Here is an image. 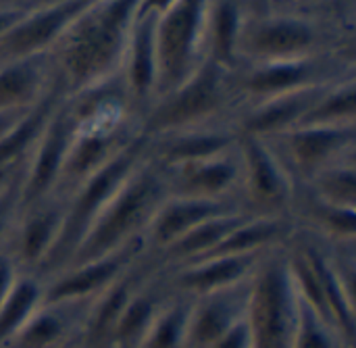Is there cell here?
Instances as JSON below:
<instances>
[{
	"label": "cell",
	"mask_w": 356,
	"mask_h": 348,
	"mask_svg": "<svg viewBox=\"0 0 356 348\" xmlns=\"http://www.w3.org/2000/svg\"><path fill=\"white\" fill-rule=\"evenodd\" d=\"M140 0H94L50 50L65 94L96 86L117 73Z\"/></svg>",
	"instance_id": "6da1fadb"
},
{
	"label": "cell",
	"mask_w": 356,
	"mask_h": 348,
	"mask_svg": "<svg viewBox=\"0 0 356 348\" xmlns=\"http://www.w3.org/2000/svg\"><path fill=\"white\" fill-rule=\"evenodd\" d=\"M167 196V173L146 150V157L94 219L67 267L111 255L136 240H142Z\"/></svg>",
	"instance_id": "7a4b0ae2"
},
{
	"label": "cell",
	"mask_w": 356,
	"mask_h": 348,
	"mask_svg": "<svg viewBox=\"0 0 356 348\" xmlns=\"http://www.w3.org/2000/svg\"><path fill=\"white\" fill-rule=\"evenodd\" d=\"M236 111L238 96L232 71L204 58L179 88L146 109L140 117V129L146 138H156L196 125L234 121Z\"/></svg>",
	"instance_id": "3957f363"
},
{
	"label": "cell",
	"mask_w": 356,
	"mask_h": 348,
	"mask_svg": "<svg viewBox=\"0 0 356 348\" xmlns=\"http://www.w3.org/2000/svg\"><path fill=\"white\" fill-rule=\"evenodd\" d=\"M148 138L142 134L134 140L123 152H119L111 163H106L100 171L90 175L83 184H79L69 196L65 205V219L56 244L52 246L46 261L33 274L42 282L50 276L63 271L79 248L83 236L88 234L94 219L100 215L104 205L113 198V194L121 188L127 175L138 167V163L146 157Z\"/></svg>",
	"instance_id": "277c9868"
},
{
	"label": "cell",
	"mask_w": 356,
	"mask_h": 348,
	"mask_svg": "<svg viewBox=\"0 0 356 348\" xmlns=\"http://www.w3.org/2000/svg\"><path fill=\"white\" fill-rule=\"evenodd\" d=\"M298 299L290 276L288 244L263 255L250 276L246 332L248 348H292Z\"/></svg>",
	"instance_id": "5b68a950"
},
{
	"label": "cell",
	"mask_w": 356,
	"mask_h": 348,
	"mask_svg": "<svg viewBox=\"0 0 356 348\" xmlns=\"http://www.w3.org/2000/svg\"><path fill=\"white\" fill-rule=\"evenodd\" d=\"M355 65V52H327L275 63H240L232 69L238 109L267 98L336 84L356 75Z\"/></svg>",
	"instance_id": "8992f818"
},
{
	"label": "cell",
	"mask_w": 356,
	"mask_h": 348,
	"mask_svg": "<svg viewBox=\"0 0 356 348\" xmlns=\"http://www.w3.org/2000/svg\"><path fill=\"white\" fill-rule=\"evenodd\" d=\"M207 13L209 0H175L156 17L154 100L179 88L207 58Z\"/></svg>",
	"instance_id": "52a82bcc"
},
{
	"label": "cell",
	"mask_w": 356,
	"mask_h": 348,
	"mask_svg": "<svg viewBox=\"0 0 356 348\" xmlns=\"http://www.w3.org/2000/svg\"><path fill=\"white\" fill-rule=\"evenodd\" d=\"M240 198L250 215L290 217L296 182L265 138L240 136Z\"/></svg>",
	"instance_id": "ba28073f"
},
{
	"label": "cell",
	"mask_w": 356,
	"mask_h": 348,
	"mask_svg": "<svg viewBox=\"0 0 356 348\" xmlns=\"http://www.w3.org/2000/svg\"><path fill=\"white\" fill-rule=\"evenodd\" d=\"M265 140L271 144L294 182H305L332 163L356 157V125H305Z\"/></svg>",
	"instance_id": "9c48e42d"
},
{
	"label": "cell",
	"mask_w": 356,
	"mask_h": 348,
	"mask_svg": "<svg viewBox=\"0 0 356 348\" xmlns=\"http://www.w3.org/2000/svg\"><path fill=\"white\" fill-rule=\"evenodd\" d=\"M77 121L67 96L63 94L38 146L21 173V209L38 205L54 194L60 167L75 136Z\"/></svg>",
	"instance_id": "30bf717a"
},
{
	"label": "cell",
	"mask_w": 356,
	"mask_h": 348,
	"mask_svg": "<svg viewBox=\"0 0 356 348\" xmlns=\"http://www.w3.org/2000/svg\"><path fill=\"white\" fill-rule=\"evenodd\" d=\"M92 2L94 0H54L27 8L25 17L0 38V63L50 52Z\"/></svg>",
	"instance_id": "8fae6325"
},
{
	"label": "cell",
	"mask_w": 356,
	"mask_h": 348,
	"mask_svg": "<svg viewBox=\"0 0 356 348\" xmlns=\"http://www.w3.org/2000/svg\"><path fill=\"white\" fill-rule=\"evenodd\" d=\"M144 255L142 240H136L111 255L71 265L44 280V303L92 301L113 282H117Z\"/></svg>",
	"instance_id": "7c38bea8"
},
{
	"label": "cell",
	"mask_w": 356,
	"mask_h": 348,
	"mask_svg": "<svg viewBox=\"0 0 356 348\" xmlns=\"http://www.w3.org/2000/svg\"><path fill=\"white\" fill-rule=\"evenodd\" d=\"M163 167V165H161ZM167 173L169 194L207 200H240L242 184V161L238 146L209 157L202 161H192L175 167H163Z\"/></svg>",
	"instance_id": "4fadbf2b"
},
{
	"label": "cell",
	"mask_w": 356,
	"mask_h": 348,
	"mask_svg": "<svg viewBox=\"0 0 356 348\" xmlns=\"http://www.w3.org/2000/svg\"><path fill=\"white\" fill-rule=\"evenodd\" d=\"M67 198L50 196L38 205L21 209V215L4 244L21 274H35L50 255L63 228Z\"/></svg>",
	"instance_id": "5bb4252c"
},
{
	"label": "cell",
	"mask_w": 356,
	"mask_h": 348,
	"mask_svg": "<svg viewBox=\"0 0 356 348\" xmlns=\"http://www.w3.org/2000/svg\"><path fill=\"white\" fill-rule=\"evenodd\" d=\"M267 253V251H265ZM265 253L252 255H227V257H207L198 261H190L171 269H156L165 288L171 294L181 296H200L209 292H217L223 288H232L236 284L246 282L257 269L259 261Z\"/></svg>",
	"instance_id": "9a60e30c"
},
{
	"label": "cell",
	"mask_w": 356,
	"mask_h": 348,
	"mask_svg": "<svg viewBox=\"0 0 356 348\" xmlns=\"http://www.w3.org/2000/svg\"><path fill=\"white\" fill-rule=\"evenodd\" d=\"M92 301L40 303L25 324L0 348L77 347Z\"/></svg>",
	"instance_id": "2e32d148"
},
{
	"label": "cell",
	"mask_w": 356,
	"mask_h": 348,
	"mask_svg": "<svg viewBox=\"0 0 356 348\" xmlns=\"http://www.w3.org/2000/svg\"><path fill=\"white\" fill-rule=\"evenodd\" d=\"M232 211H246L240 200H207L169 194L152 217L148 230L142 236L144 255L154 257L177 238L198 228L200 223Z\"/></svg>",
	"instance_id": "e0dca14e"
},
{
	"label": "cell",
	"mask_w": 356,
	"mask_h": 348,
	"mask_svg": "<svg viewBox=\"0 0 356 348\" xmlns=\"http://www.w3.org/2000/svg\"><path fill=\"white\" fill-rule=\"evenodd\" d=\"M248 290L250 278L232 288L194 296L186 328V348H211L242 324L246 317Z\"/></svg>",
	"instance_id": "ac0fdd59"
},
{
	"label": "cell",
	"mask_w": 356,
	"mask_h": 348,
	"mask_svg": "<svg viewBox=\"0 0 356 348\" xmlns=\"http://www.w3.org/2000/svg\"><path fill=\"white\" fill-rule=\"evenodd\" d=\"M156 17L159 15L152 13L136 15L121 63V77L129 96L131 111L138 119L152 104L156 90Z\"/></svg>",
	"instance_id": "d6986e66"
},
{
	"label": "cell",
	"mask_w": 356,
	"mask_h": 348,
	"mask_svg": "<svg viewBox=\"0 0 356 348\" xmlns=\"http://www.w3.org/2000/svg\"><path fill=\"white\" fill-rule=\"evenodd\" d=\"M238 140L232 121H217L148 138V155L163 167H175L227 152L238 146Z\"/></svg>",
	"instance_id": "ffe728a7"
},
{
	"label": "cell",
	"mask_w": 356,
	"mask_h": 348,
	"mask_svg": "<svg viewBox=\"0 0 356 348\" xmlns=\"http://www.w3.org/2000/svg\"><path fill=\"white\" fill-rule=\"evenodd\" d=\"M330 86L309 88V90H300V92H292V94H284L242 106L236 111L232 123L238 136H257V138L280 136L296 127L298 121L305 117V113L317 102V98Z\"/></svg>",
	"instance_id": "44dd1931"
},
{
	"label": "cell",
	"mask_w": 356,
	"mask_h": 348,
	"mask_svg": "<svg viewBox=\"0 0 356 348\" xmlns=\"http://www.w3.org/2000/svg\"><path fill=\"white\" fill-rule=\"evenodd\" d=\"M290 219L296 232L315 240L327 244L356 242V209L330 205L298 182L290 207Z\"/></svg>",
	"instance_id": "7402d4cb"
},
{
	"label": "cell",
	"mask_w": 356,
	"mask_h": 348,
	"mask_svg": "<svg viewBox=\"0 0 356 348\" xmlns=\"http://www.w3.org/2000/svg\"><path fill=\"white\" fill-rule=\"evenodd\" d=\"M56 84L50 52L0 63V113L38 104Z\"/></svg>",
	"instance_id": "603a6c76"
},
{
	"label": "cell",
	"mask_w": 356,
	"mask_h": 348,
	"mask_svg": "<svg viewBox=\"0 0 356 348\" xmlns=\"http://www.w3.org/2000/svg\"><path fill=\"white\" fill-rule=\"evenodd\" d=\"M169 296L171 292L165 288L156 267H152L119 315L108 340V348H138L159 309Z\"/></svg>",
	"instance_id": "cb8c5ba5"
},
{
	"label": "cell",
	"mask_w": 356,
	"mask_h": 348,
	"mask_svg": "<svg viewBox=\"0 0 356 348\" xmlns=\"http://www.w3.org/2000/svg\"><path fill=\"white\" fill-rule=\"evenodd\" d=\"M63 94L65 92L56 81L54 88L38 104L25 111V115L0 140V169L2 171L17 173L25 169V163L29 161L33 148L38 146Z\"/></svg>",
	"instance_id": "d4e9b609"
},
{
	"label": "cell",
	"mask_w": 356,
	"mask_h": 348,
	"mask_svg": "<svg viewBox=\"0 0 356 348\" xmlns=\"http://www.w3.org/2000/svg\"><path fill=\"white\" fill-rule=\"evenodd\" d=\"M342 127L356 125V75L332 84L323 90L317 102L305 113L296 127Z\"/></svg>",
	"instance_id": "484cf974"
},
{
	"label": "cell",
	"mask_w": 356,
	"mask_h": 348,
	"mask_svg": "<svg viewBox=\"0 0 356 348\" xmlns=\"http://www.w3.org/2000/svg\"><path fill=\"white\" fill-rule=\"evenodd\" d=\"M298 184L330 205L356 209V157L332 163Z\"/></svg>",
	"instance_id": "4316f807"
},
{
	"label": "cell",
	"mask_w": 356,
	"mask_h": 348,
	"mask_svg": "<svg viewBox=\"0 0 356 348\" xmlns=\"http://www.w3.org/2000/svg\"><path fill=\"white\" fill-rule=\"evenodd\" d=\"M190 305V296L171 294L159 309L138 348H186Z\"/></svg>",
	"instance_id": "83f0119b"
},
{
	"label": "cell",
	"mask_w": 356,
	"mask_h": 348,
	"mask_svg": "<svg viewBox=\"0 0 356 348\" xmlns=\"http://www.w3.org/2000/svg\"><path fill=\"white\" fill-rule=\"evenodd\" d=\"M42 296H44V282L33 274H21L10 294L0 305V347L40 307Z\"/></svg>",
	"instance_id": "f1b7e54d"
},
{
	"label": "cell",
	"mask_w": 356,
	"mask_h": 348,
	"mask_svg": "<svg viewBox=\"0 0 356 348\" xmlns=\"http://www.w3.org/2000/svg\"><path fill=\"white\" fill-rule=\"evenodd\" d=\"M298 309H296V326L292 336V348H353L348 347L340 334L321 319L298 294Z\"/></svg>",
	"instance_id": "f546056e"
},
{
	"label": "cell",
	"mask_w": 356,
	"mask_h": 348,
	"mask_svg": "<svg viewBox=\"0 0 356 348\" xmlns=\"http://www.w3.org/2000/svg\"><path fill=\"white\" fill-rule=\"evenodd\" d=\"M21 215V175L0 190V248H4Z\"/></svg>",
	"instance_id": "4dcf8cb0"
},
{
	"label": "cell",
	"mask_w": 356,
	"mask_h": 348,
	"mask_svg": "<svg viewBox=\"0 0 356 348\" xmlns=\"http://www.w3.org/2000/svg\"><path fill=\"white\" fill-rule=\"evenodd\" d=\"M19 276H21V269L17 267L13 257L4 248H0V305L6 301V296L15 288Z\"/></svg>",
	"instance_id": "1f68e13d"
},
{
	"label": "cell",
	"mask_w": 356,
	"mask_h": 348,
	"mask_svg": "<svg viewBox=\"0 0 356 348\" xmlns=\"http://www.w3.org/2000/svg\"><path fill=\"white\" fill-rule=\"evenodd\" d=\"M211 348H248V332L246 324H238L234 330H229L223 338H219Z\"/></svg>",
	"instance_id": "d6a6232c"
},
{
	"label": "cell",
	"mask_w": 356,
	"mask_h": 348,
	"mask_svg": "<svg viewBox=\"0 0 356 348\" xmlns=\"http://www.w3.org/2000/svg\"><path fill=\"white\" fill-rule=\"evenodd\" d=\"M25 13H27V8H23V6H6V4H0V38L15 23H19L25 17Z\"/></svg>",
	"instance_id": "836d02e7"
},
{
	"label": "cell",
	"mask_w": 356,
	"mask_h": 348,
	"mask_svg": "<svg viewBox=\"0 0 356 348\" xmlns=\"http://www.w3.org/2000/svg\"><path fill=\"white\" fill-rule=\"evenodd\" d=\"M29 111V109H25ZM25 111H10V113H0V140L8 134V129L25 115Z\"/></svg>",
	"instance_id": "e575fe53"
},
{
	"label": "cell",
	"mask_w": 356,
	"mask_h": 348,
	"mask_svg": "<svg viewBox=\"0 0 356 348\" xmlns=\"http://www.w3.org/2000/svg\"><path fill=\"white\" fill-rule=\"evenodd\" d=\"M21 173H23V171L10 173V171H2V169H0V190H2L4 186H8V184H10L17 175H21Z\"/></svg>",
	"instance_id": "d590c367"
},
{
	"label": "cell",
	"mask_w": 356,
	"mask_h": 348,
	"mask_svg": "<svg viewBox=\"0 0 356 348\" xmlns=\"http://www.w3.org/2000/svg\"><path fill=\"white\" fill-rule=\"evenodd\" d=\"M31 0H0V4H6V6H27Z\"/></svg>",
	"instance_id": "8d00e7d4"
}]
</instances>
